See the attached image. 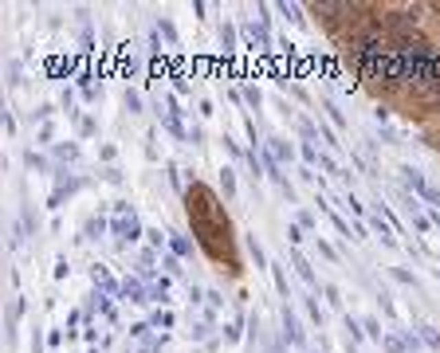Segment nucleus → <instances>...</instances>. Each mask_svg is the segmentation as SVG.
<instances>
[{
  "label": "nucleus",
  "mask_w": 440,
  "mask_h": 353,
  "mask_svg": "<svg viewBox=\"0 0 440 353\" xmlns=\"http://www.w3.org/2000/svg\"><path fill=\"white\" fill-rule=\"evenodd\" d=\"M425 338H428V345H432V350H440V338H437V330H428V326H425Z\"/></svg>",
  "instance_id": "f257e3e1"
},
{
  "label": "nucleus",
  "mask_w": 440,
  "mask_h": 353,
  "mask_svg": "<svg viewBox=\"0 0 440 353\" xmlns=\"http://www.w3.org/2000/svg\"><path fill=\"white\" fill-rule=\"evenodd\" d=\"M437 220H440V216H437Z\"/></svg>",
  "instance_id": "f03ea898"
}]
</instances>
